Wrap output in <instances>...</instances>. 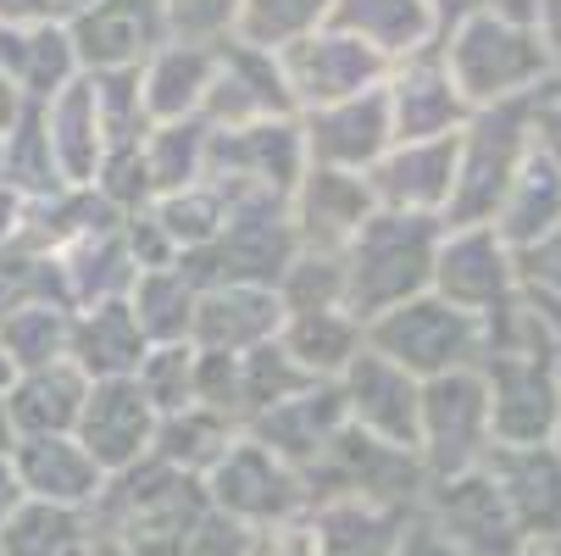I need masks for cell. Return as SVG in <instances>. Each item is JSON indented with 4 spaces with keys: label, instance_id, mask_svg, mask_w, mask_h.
Masks as SVG:
<instances>
[{
    "label": "cell",
    "instance_id": "obj_1",
    "mask_svg": "<svg viewBox=\"0 0 561 556\" xmlns=\"http://www.w3.org/2000/svg\"><path fill=\"white\" fill-rule=\"evenodd\" d=\"M439 240H445V217L378 206L356 228V240L345 246V306L362 317V324H373V317H383L389 306L412 300V295H428Z\"/></svg>",
    "mask_w": 561,
    "mask_h": 556
},
{
    "label": "cell",
    "instance_id": "obj_2",
    "mask_svg": "<svg viewBox=\"0 0 561 556\" xmlns=\"http://www.w3.org/2000/svg\"><path fill=\"white\" fill-rule=\"evenodd\" d=\"M439 56L472 112L506 106V101H534L550 90V61H545L534 23L512 18L501 7H478L472 18H461L450 29V39L439 45Z\"/></svg>",
    "mask_w": 561,
    "mask_h": 556
},
{
    "label": "cell",
    "instance_id": "obj_3",
    "mask_svg": "<svg viewBox=\"0 0 561 556\" xmlns=\"http://www.w3.org/2000/svg\"><path fill=\"white\" fill-rule=\"evenodd\" d=\"M311 168L300 117H267L245 128H211L206 179L228 195V206H289Z\"/></svg>",
    "mask_w": 561,
    "mask_h": 556
},
{
    "label": "cell",
    "instance_id": "obj_4",
    "mask_svg": "<svg viewBox=\"0 0 561 556\" xmlns=\"http://www.w3.org/2000/svg\"><path fill=\"white\" fill-rule=\"evenodd\" d=\"M534 101L478 106L467 117L461 156H456V195H450L445 223H495L506 190L517 184L523 162L534 156Z\"/></svg>",
    "mask_w": 561,
    "mask_h": 556
},
{
    "label": "cell",
    "instance_id": "obj_5",
    "mask_svg": "<svg viewBox=\"0 0 561 556\" xmlns=\"http://www.w3.org/2000/svg\"><path fill=\"white\" fill-rule=\"evenodd\" d=\"M428 485L434 479L412 445H389L356 423H345V434L306 467L311 507L317 501H373V507H394V512H417Z\"/></svg>",
    "mask_w": 561,
    "mask_h": 556
},
{
    "label": "cell",
    "instance_id": "obj_6",
    "mask_svg": "<svg viewBox=\"0 0 561 556\" xmlns=\"http://www.w3.org/2000/svg\"><path fill=\"white\" fill-rule=\"evenodd\" d=\"M367 345L394 356L400 367H412L417 378H439L456 367H478L484 362V317L461 311L445 295H412L389 306L383 317L367 324Z\"/></svg>",
    "mask_w": 561,
    "mask_h": 556
},
{
    "label": "cell",
    "instance_id": "obj_7",
    "mask_svg": "<svg viewBox=\"0 0 561 556\" xmlns=\"http://www.w3.org/2000/svg\"><path fill=\"white\" fill-rule=\"evenodd\" d=\"M495 451V407L484 367H456L439 378H423V434L417 456L428 479H456V473L484 467Z\"/></svg>",
    "mask_w": 561,
    "mask_h": 556
},
{
    "label": "cell",
    "instance_id": "obj_8",
    "mask_svg": "<svg viewBox=\"0 0 561 556\" xmlns=\"http://www.w3.org/2000/svg\"><path fill=\"white\" fill-rule=\"evenodd\" d=\"M206 496L222 518L245 523L256 534L278 529V523H295L311 512V490H306V473L289 467L278 451H267L256 434H239L228 445V456L206 473Z\"/></svg>",
    "mask_w": 561,
    "mask_h": 556
},
{
    "label": "cell",
    "instance_id": "obj_9",
    "mask_svg": "<svg viewBox=\"0 0 561 556\" xmlns=\"http://www.w3.org/2000/svg\"><path fill=\"white\" fill-rule=\"evenodd\" d=\"M295 257H300V234L289 223V206H233V217L217 240L179 257V262L201 290H211V284H267V290H278V279Z\"/></svg>",
    "mask_w": 561,
    "mask_h": 556
},
{
    "label": "cell",
    "instance_id": "obj_10",
    "mask_svg": "<svg viewBox=\"0 0 561 556\" xmlns=\"http://www.w3.org/2000/svg\"><path fill=\"white\" fill-rule=\"evenodd\" d=\"M490 407H495V445H545L561 429V356L550 351H490Z\"/></svg>",
    "mask_w": 561,
    "mask_h": 556
},
{
    "label": "cell",
    "instance_id": "obj_11",
    "mask_svg": "<svg viewBox=\"0 0 561 556\" xmlns=\"http://www.w3.org/2000/svg\"><path fill=\"white\" fill-rule=\"evenodd\" d=\"M445 540H456L467 556H517L528 551V534L517 529L501 485L484 467L456 473V479H434L423 507H417Z\"/></svg>",
    "mask_w": 561,
    "mask_h": 556
},
{
    "label": "cell",
    "instance_id": "obj_12",
    "mask_svg": "<svg viewBox=\"0 0 561 556\" xmlns=\"http://www.w3.org/2000/svg\"><path fill=\"white\" fill-rule=\"evenodd\" d=\"M211 128H245L267 117H300V101L289 90V72L278 50L245 45V39H222L217 45V78L201 112Z\"/></svg>",
    "mask_w": 561,
    "mask_h": 556
},
{
    "label": "cell",
    "instance_id": "obj_13",
    "mask_svg": "<svg viewBox=\"0 0 561 556\" xmlns=\"http://www.w3.org/2000/svg\"><path fill=\"white\" fill-rule=\"evenodd\" d=\"M434 295L456 300L461 311L490 317L506 295H517V251L501 240L495 223H445Z\"/></svg>",
    "mask_w": 561,
    "mask_h": 556
},
{
    "label": "cell",
    "instance_id": "obj_14",
    "mask_svg": "<svg viewBox=\"0 0 561 556\" xmlns=\"http://www.w3.org/2000/svg\"><path fill=\"white\" fill-rule=\"evenodd\" d=\"M306 128V156L311 168H345V173H373L383 150L394 145V112H389V78L351 101H329L300 112Z\"/></svg>",
    "mask_w": 561,
    "mask_h": 556
},
{
    "label": "cell",
    "instance_id": "obj_15",
    "mask_svg": "<svg viewBox=\"0 0 561 556\" xmlns=\"http://www.w3.org/2000/svg\"><path fill=\"white\" fill-rule=\"evenodd\" d=\"M284 72H289V90H295L300 112H311V106L351 101V95L383 84L394 67H389V56H378L373 45H362L356 34L329 23V29H317L284 50Z\"/></svg>",
    "mask_w": 561,
    "mask_h": 556
},
{
    "label": "cell",
    "instance_id": "obj_16",
    "mask_svg": "<svg viewBox=\"0 0 561 556\" xmlns=\"http://www.w3.org/2000/svg\"><path fill=\"white\" fill-rule=\"evenodd\" d=\"M345 389V412L356 429L389 440V445H412L417 451V434H423V378L412 367H400L394 356L362 345V356L345 367L340 378Z\"/></svg>",
    "mask_w": 561,
    "mask_h": 556
},
{
    "label": "cell",
    "instance_id": "obj_17",
    "mask_svg": "<svg viewBox=\"0 0 561 556\" xmlns=\"http://www.w3.org/2000/svg\"><path fill=\"white\" fill-rule=\"evenodd\" d=\"M67 34L78 45L84 72L145 67L156 50L173 39L168 0H95V7H84L78 18H67Z\"/></svg>",
    "mask_w": 561,
    "mask_h": 556
},
{
    "label": "cell",
    "instance_id": "obj_18",
    "mask_svg": "<svg viewBox=\"0 0 561 556\" xmlns=\"http://www.w3.org/2000/svg\"><path fill=\"white\" fill-rule=\"evenodd\" d=\"M156 423H162V412L139 389V378H95L72 434L106 473H128L156 451Z\"/></svg>",
    "mask_w": 561,
    "mask_h": 556
},
{
    "label": "cell",
    "instance_id": "obj_19",
    "mask_svg": "<svg viewBox=\"0 0 561 556\" xmlns=\"http://www.w3.org/2000/svg\"><path fill=\"white\" fill-rule=\"evenodd\" d=\"M373 212H378L373 179L345 173V168H306V179L289 201V223L300 234V251H329V257H345V246L356 240V228Z\"/></svg>",
    "mask_w": 561,
    "mask_h": 556
},
{
    "label": "cell",
    "instance_id": "obj_20",
    "mask_svg": "<svg viewBox=\"0 0 561 556\" xmlns=\"http://www.w3.org/2000/svg\"><path fill=\"white\" fill-rule=\"evenodd\" d=\"M484 473L501 485L517 529L528 545H556L561 540V445H495L484 456Z\"/></svg>",
    "mask_w": 561,
    "mask_h": 556
},
{
    "label": "cell",
    "instance_id": "obj_21",
    "mask_svg": "<svg viewBox=\"0 0 561 556\" xmlns=\"http://www.w3.org/2000/svg\"><path fill=\"white\" fill-rule=\"evenodd\" d=\"M456 156H461V134H445V139H394L383 150V162L367 173L378 206L445 217L450 195H456Z\"/></svg>",
    "mask_w": 561,
    "mask_h": 556
},
{
    "label": "cell",
    "instance_id": "obj_22",
    "mask_svg": "<svg viewBox=\"0 0 561 556\" xmlns=\"http://www.w3.org/2000/svg\"><path fill=\"white\" fill-rule=\"evenodd\" d=\"M345 423H351V412H345L340 378H317L311 389H300V395H289V401L256 412V418L245 423V434H256L267 451H278L289 467L306 473L317 456H323V451L345 434Z\"/></svg>",
    "mask_w": 561,
    "mask_h": 556
},
{
    "label": "cell",
    "instance_id": "obj_23",
    "mask_svg": "<svg viewBox=\"0 0 561 556\" xmlns=\"http://www.w3.org/2000/svg\"><path fill=\"white\" fill-rule=\"evenodd\" d=\"M18 479L28 490V501H50V507H101L112 473L84 451L78 434H23L12 445Z\"/></svg>",
    "mask_w": 561,
    "mask_h": 556
},
{
    "label": "cell",
    "instance_id": "obj_24",
    "mask_svg": "<svg viewBox=\"0 0 561 556\" xmlns=\"http://www.w3.org/2000/svg\"><path fill=\"white\" fill-rule=\"evenodd\" d=\"M389 112H394V139H445L461 134L472 117L439 50H423L389 72Z\"/></svg>",
    "mask_w": 561,
    "mask_h": 556
},
{
    "label": "cell",
    "instance_id": "obj_25",
    "mask_svg": "<svg viewBox=\"0 0 561 556\" xmlns=\"http://www.w3.org/2000/svg\"><path fill=\"white\" fill-rule=\"evenodd\" d=\"M284 300L267 284H211L201 290L195 306V345L201 351H256L267 340H278L284 329Z\"/></svg>",
    "mask_w": 561,
    "mask_h": 556
},
{
    "label": "cell",
    "instance_id": "obj_26",
    "mask_svg": "<svg viewBox=\"0 0 561 556\" xmlns=\"http://www.w3.org/2000/svg\"><path fill=\"white\" fill-rule=\"evenodd\" d=\"M45 134H50V150H56V168L67 184H95L106 150H112V134H106V117H101V95H95V78H72L61 95H50L45 106Z\"/></svg>",
    "mask_w": 561,
    "mask_h": 556
},
{
    "label": "cell",
    "instance_id": "obj_27",
    "mask_svg": "<svg viewBox=\"0 0 561 556\" xmlns=\"http://www.w3.org/2000/svg\"><path fill=\"white\" fill-rule=\"evenodd\" d=\"M329 23L356 34L378 56H389V67L412 61L423 50H439V12H434V0H334Z\"/></svg>",
    "mask_w": 561,
    "mask_h": 556
},
{
    "label": "cell",
    "instance_id": "obj_28",
    "mask_svg": "<svg viewBox=\"0 0 561 556\" xmlns=\"http://www.w3.org/2000/svg\"><path fill=\"white\" fill-rule=\"evenodd\" d=\"M90 384H95V378L78 367L72 356L45 362V367H23L18 384L7 389V412H12L18 440H23V434H72L78 418H84Z\"/></svg>",
    "mask_w": 561,
    "mask_h": 556
},
{
    "label": "cell",
    "instance_id": "obj_29",
    "mask_svg": "<svg viewBox=\"0 0 561 556\" xmlns=\"http://www.w3.org/2000/svg\"><path fill=\"white\" fill-rule=\"evenodd\" d=\"M145 351H150V334L139 329L128 295L123 300H95V306H72V345H67V356L90 378H134Z\"/></svg>",
    "mask_w": 561,
    "mask_h": 556
},
{
    "label": "cell",
    "instance_id": "obj_30",
    "mask_svg": "<svg viewBox=\"0 0 561 556\" xmlns=\"http://www.w3.org/2000/svg\"><path fill=\"white\" fill-rule=\"evenodd\" d=\"M211 78H217V45H195V39H168L145 67H139V84H145V112L150 123H184L206 112L211 95Z\"/></svg>",
    "mask_w": 561,
    "mask_h": 556
},
{
    "label": "cell",
    "instance_id": "obj_31",
    "mask_svg": "<svg viewBox=\"0 0 561 556\" xmlns=\"http://www.w3.org/2000/svg\"><path fill=\"white\" fill-rule=\"evenodd\" d=\"M0 72H7L34 106H45L50 95H61L72 84V78H84V61H78L67 23H28V29H0Z\"/></svg>",
    "mask_w": 561,
    "mask_h": 556
},
{
    "label": "cell",
    "instance_id": "obj_32",
    "mask_svg": "<svg viewBox=\"0 0 561 556\" xmlns=\"http://www.w3.org/2000/svg\"><path fill=\"white\" fill-rule=\"evenodd\" d=\"M61 268V290L72 306H95V300H123L139 279V262L128 251V234L123 223L90 228L84 240H72L67 251H56Z\"/></svg>",
    "mask_w": 561,
    "mask_h": 556
},
{
    "label": "cell",
    "instance_id": "obj_33",
    "mask_svg": "<svg viewBox=\"0 0 561 556\" xmlns=\"http://www.w3.org/2000/svg\"><path fill=\"white\" fill-rule=\"evenodd\" d=\"M306 518H311L317 556H394L400 534L417 512H394L373 501H317Z\"/></svg>",
    "mask_w": 561,
    "mask_h": 556
},
{
    "label": "cell",
    "instance_id": "obj_34",
    "mask_svg": "<svg viewBox=\"0 0 561 556\" xmlns=\"http://www.w3.org/2000/svg\"><path fill=\"white\" fill-rule=\"evenodd\" d=\"M284 351L311 373V378H345V367L362 356L367 345V324L345 306H323V311H289L278 329Z\"/></svg>",
    "mask_w": 561,
    "mask_h": 556
},
{
    "label": "cell",
    "instance_id": "obj_35",
    "mask_svg": "<svg viewBox=\"0 0 561 556\" xmlns=\"http://www.w3.org/2000/svg\"><path fill=\"white\" fill-rule=\"evenodd\" d=\"M245 434V423L217 412V407H184V412H168L162 423H156V451L150 456H162L168 467L190 473V479H206V473L228 456V445Z\"/></svg>",
    "mask_w": 561,
    "mask_h": 556
},
{
    "label": "cell",
    "instance_id": "obj_36",
    "mask_svg": "<svg viewBox=\"0 0 561 556\" xmlns=\"http://www.w3.org/2000/svg\"><path fill=\"white\" fill-rule=\"evenodd\" d=\"M0 556H101V545L84 507L23 501L18 518L0 529Z\"/></svg>",
    "mask_w": 561,
    "mask_h": 556
},
{
    "label": "cell",
    "instance_id": "obj_37",
    "mask_svg": "<svg viewBox=\"0 0 561 556\" xmlns=\"http://www.w3.org/2000/svg\"><path fill=\"white\" fill-rule=\"evenodd\" d=\"M556 223H561V168L534 145V156L523 162L517 184L506 190V201L495 212V228H501V240L512 251H523V246L539 240V234H550Z\"/></svg>",
    "mask_w": 561,
    "mask_h": 556
},
{
    "label": "cell",
    "instance_id": "obj_38",
    "mask_svg": "<svg viewBox=\"0 0 561 556\" xmlns=\"http://www.w3.org/2000/svg\"><path fill=\"white\" fill-rule=\"evenodd\" d=\"M128 306L139 317V329L150 334V345H173L195 334V306H201V284L184 273V262L173 268H145L128 290Z\"/></svg>",
    "mask_w": 561,
    "mask_h": 556
},
{
    "label": "cell",
    "instance_id": "obj_39",
    "mask_svg": "<svg viewBox=\"0 0 561 556\" xmlns=\"http://www.w3.org/2000/svg\"><path fill=\"white\" fill-rule=\"evenodd\" d=\"M206 156H211V123L184 117V123H150L145 134V162L156 179V195H173L184 184L206 179Z\"/></svg>",
    "mask_w": 561,
    "mask_h": 556
},
{
    "label": "cell",
    "instance_id": "obj_40",
    "mask_svg": "<svg viewBox=\"0 0 561 556\" xmlns=\"http://www.w3.org/2000/svg\"><path fill=\"white\" fill-rule=\"evenodd\" d=\"M0 184H12L23 201H45L56 190H67L61 168H56V150H50V134H45V112L34 106L12 134L0 145Z\"/></svg>",
    "mask_w": 561,
    "mask_h": 556
},
{
    "label": "cell",
    "instance_id": "obj_41",
    "mask_svg": "<svg viewBox=\"0 0 561 556\" xmlns=\"http://www.w3.org/2000/svg\"><path fill=\"white\" fill-rule=\"evenodd\" d=\"M329 18H334V0H245V7H239L233 39L284 56V50L300 45L306 34L329 29Z\"/></svg>",
    "mask_w": 561,
    "mask_h": 556
},
{
    "label": "cell",
    "instance_id": "obj_42",
    "mask_svg": "<svg viewBox=\"0 0 561 556\" xmlns=\"http://www.w3.org/2000/svg\"><path fill=\"white\" fill-rule=\"evenodd\" d=\"M0 345H7V356L23 367H45V362H61L67 345H72V306L61 300H28L18 306L7 324H0Z\"/></svg>",
    "mask_w": 561,
    "mask_h": 556
},
{
    "label": "cell",
    "instance_id": "obj_43",
    "mask_svg": "<svg viewBox=\"0 0 561 556\" xmlns=\"http://www.w3.org/2000/svg\"><path fill=\"white\" fill-rule=\"evenodd\" d=\"M150 212L162 217V228L173 234L179 257H190V251L211 246L217 234L228 228V217H233L228 195H222L211 179H201V184H184V190H173V195H156V206H150Z\"/></svg>",
    "mask_w": 561,
    "mask_h": 556
},
{
    "label": "cell",
    "instance_id": "obj_44",
    "mask_svg": "<svg viewBox=\"0 0 561 556\" xmlns=\"http://www.w3.org/2000/svg\"><path fill=\"white\" fill-rule=\"evenodd\" d=\"M195 367H201V345L195 340H173V345H150L139 362V389L156 401V412H184L195 407Z\"/></svg>",
    "mask_w": 561,
    "mask_h": 556
},
{
    "label": "cell",
    "instance_id": "obj_45",
    "mask_svg": "<svg viewBox=\"0 0 561 556\" xmlns=\"http://www.w3.org/2000/svg\"><path fill=\"white\" fill-rule=\"evenodd\" d=\"M239 362H245V423L278 401H289V395L311 389L317 378L284 351V340H267L256 351H239Z\"/></svg>",
    "mask_w": 561,
    "mask_h": 556
},
{
    "label": "cell",
    "instance_id": "obj_46",
    "mask_svg": "<svg viewBox=\"0 0 561 556\" xmlns=\"http://www.w3.org/2000/svg\"><path fill=\"white\" fill-rule=\"evenodd\" d=\"M90 190H95L112 212H123V217L156 206V179H150V162H145V139H117V145L106 150V162H101V173H95Z\"/></svg>",
    "mask_w": 561,
    "mask_h": 556
},
{
    "label": "cell",
    "instance_id": "obj_47",
    "mask_svg": "<svg viewBox=\"0 0 561 556\" xmlns=\"http://www.w3.org/2000/svg\"><path fill=\"white\" fill-rule=\"evenodd\" d=\"M278 300L284 311H323V306H345V257L329 251H300L284 279H278ZM351 311V306H345Z\"/></svg>",
    "mask_w": 561,
    "mask_h": 556
},
{
    "label": "cell",
    "instance_id": "obj_48",
    "mask_svg": "<svg viewBox=\"0 0 561 556\" xmlns=\"http://www.w3.org/2000/svg\"><path fill=\"white\" fill-rule=\"evenodd\" d=\"M195 401L245 423V362H239V351H201Z\"/></svg>",
    "mask_w": 561,
    "mask_h": 556
},
{
    "label": "cell",
    "instance_id": "obj_49",
    "mask_svg": "<svg viewBox=\"0 0 561 556\" xmlns=\"http://www.w3.org/2000/svg\"><path fill=\"white\" fill-rule=\"evenodd\" d=\"M239 7L245 0H168V29H173V39L222 45L239 29Z\"/></svg>",
    "mask_w": 561,
    "mask_h": 556
},
{
    "label": "cell",
    "instance_id": "obj_50",
    "mask_svg": "<svg viewBox=\"0 0 561 556\" xmlns=\"http://www.w3.org/2000/svg\"><path fill=\"white\" fill-rule=\"evenodd\" d=\"M517 290L561 306V223L550 234H539L534 246L517 251Z\"/></svg>",
    "mask_w": 561,
    "mask_h": 556
},
{
    "label": "cell",
    "instance_id": "obj_51",
    "mask_svg": "<svg viewBox=\"0 0 561 556\" xmlns=\"http://www.w3.org/2000/svg\"><path fill=\"white\" fill-rule=\"evenodd\" d=\"M534 34L545 45V61H550V90H561V0H534Z\"/></svg>",
    "mask_w": 561,
    "mask_h": 556
},
{
    "label": "cell",
    "instance_id": "obj_52",
    "mask_svg": "<svg viewBox=\"0 0 561 556\" xmlns=\"http://www.w3.org/2000/svg\"><path fill=\"white\" fill-rule=\"evenodd\" d=\"M394 556H467V551H461L456 540H445V534L417 512V518L407 523V534H400V551H394Z\"/></svg>",
    "mask_w": 561,
    "mask_h": 556
},
{
    "label": "cell",
    "instance_id": "obj_53",
    "mask_svg": "<svg viewBox=\"0 0 561 556\" xmlns=\"http://www.w3.org/2000/svg\"><path fill=\"white\" fill-rule=\"evenodd\" d=\"M534 145L561 168V90H545L534 101Z\"/></svg>",
    "mask_w": 561,
    "mask_h": 556
},
{
    "label": "cell",
    "instance_id": "obj_54",
    "mask_svg": "<svg viewBox=\"0 0 561 556\" xmlns=\"http://www.w3.org/2000/svg\"><path fill=\"white\" fill-rule=\"evenodd\" d=\"M28 23H67L61 0H0V29H28Z\"/></svg>",
    "mask_w": 561,
    "mask_h": 556
},
{
    "label": "cell",
    "instance_id": "obj_55",
    "mask_svg": "<svg viewBox=\"0 0 561 556\" xmlns=\"http://www.w3.org/2000/svg\"><path fill=\"white\" fill-rule=\"evenodd\" d=\"M23 223H28V201L12 184H0V257L23 246Z\"/></svg>",
    "mask_w": 561,
    "mask_h": 556
},
{
    "label": "cell",
    "instance_id": "obj_56",
    "mask_svg": "<svg viewBox=\"0 0 561 556\" xmlns=\"http://www.w3.org/2000/svg\"><path fill=\"white\" fill-rule=\"evenodd\" d=\"M23 501H28V490H23V479H18V462H12V451H0V529L18 518Z\"/></svg>",
    "mask_w": 561,
    "mask_h": 556
},
{
    "label": "cell",
    "instance_id": "obj_57",
    "mask_svg": "<svg viewBox=\"0 0 561 556\" xmlns=\"http://www.w3.org/2000/svg\"><path fill=\"white\" fill-rule=\"evenodd\" d=\"M28 112H34V101H28V95L12 84L7 72H0V139H7V134H12V128H18Z\"/></svg>",
    "mask_w": 561,
    "mask_h": 556
},
{
    "label": "cell",
    "instance_id": "obj_58",
    "mask_svg": "<svg viewBox=\"0 0 561 556\" xmlns=\"http://www.w3.org/2000/svg\"><path fill=\"white\" fill-rule=\"evenodd\" d=\"M18 445V429H12V412H7V395H0V451Z\"/></svg>",
    "mask_w": 561,
    "mask_h": 556
},
{
    "label": "cell",
    "instance_id": "obj_59",
    "mask_svg": "<svg viewBox=\"0 0 561 556\" xmlns=\"http://www.w3.org/2000/svg\"><path fill=\"white\" fill-rule=\"evenodd\" d=\"M12 384H18V362L7 356V345H0V395H7Z\"/></svg>",
    "mask_w": 561,
    "mask_h": 556
},
{
    "label": "cell",
    "instance_id": "obj_60",
    "mask_svg": "<svg viewBox=\"0 0 561 556\" xmlns=\"http://www.w3.org/2000/svg\"><path fill=\"white\" fill-rule=\"evenodd\" d=\"M490 7H501L512 18H534V0H490Z\"/></svg>",
    "mask_w": 561,
    "mask_h": 556
},
{
    "label": "cell",
    "instance_id": "obj_61",
    "mask_svg": "<svg viewBox=\"0 0 561 556\" xmlns=\"http://www.w3.org/2000/svg\"><path fill=\"white\" fill-rule=\"evenodd\" d=\"M84 7H95V0H61V12H67V18H78Z\"/></svg>",
    "mask_w": 561,
    "mask_h": 556
},
{
    "label": "cell",
    "instance_id": "obj_62",
    "mask_svg": "<svg viewBox=\"0 0 561 556\" xmlns=\"http://www.w3.org/2000/svg\"><path fill=\"white\" fill-rule=\"evenodd\" d=\"M517 556H550V551H545V545H528V551H517Z\"/></svg>",
    "mask_w": 561,
    "mask_h": 556
},
{
    "label": "cell",
    "instance_id": "obj_63",
    "mask_svg": "<svg viewBox=\"0 0 561 556\" xmlns=\"http://www.w3.org/2000/svg\"><path fill=\"white\" fill-rule=\"evenodd\" d=\"M545 551H550V556H561V540H556V545H545Z\"/></svg>",
    "mask_w": 561,
    "mask_h": 556
},
{
    "label": "cell",
    "instance_id": "obj_64",
    "mask_svg": "<svg viewBox=\"0 0 561 556\" xmlns=\"http://www.w3.org/2000/svg\"><path fill=\"white\" fill-rule=\"evenodd\" d=\"M0 145H7V139H0Z\"/></svg>",
    "mask_w": 561,
    "mask_h": 556
}]
</instances>
